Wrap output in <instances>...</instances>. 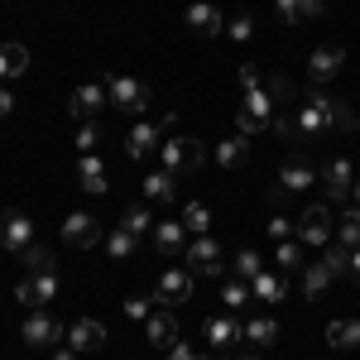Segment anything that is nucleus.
<instances>
[{
    "mask_svg": "<svg viewBox=\"0 0 360 360\" xmlns=\"http://www.w3.org/2000/svg\"><path fill=\"white\" fill-rule=\"evenodd\" d=\"M312 183H317V164L307 159V149H293V154L283 159V168H278V188H274V197L303 193V188H312Z\"/></svg>",
    "mask_w": 360,
    "mask_h": 360,
    "instance_id": "nucleus-6",
    "label": "nucleus"
},
{
    "mask_svg": "<svg viewBox=\"0 0 360 360\" xmlns=\"http://www.w3.org/2000/svg\"><path fill=\"white\" fill-rule=\"evenodd\" d=\"M101 106H111V96H106V82H82L72 91V101H68V111L77 115V120H91V115L101 111Z\"/></svg>",
    "mask_w": 360,
    "mask_h": 360,
    "instance_id": "nucleus-16",
    "label": "nucleus"
},
{
    "mask_svg": "<svg viewBox=\"0 0 360 360\" xmlns=\"http://www.w3.org/2000/svg\"><path fill=\"white\" fill-rule=\"evenodd\" d=\"M231 269H236V278H259L264 274V255H255V250H240V255H236V259H231Z\"/></svg>",
    "mask_w": 360,
    "mask_h": 360,
    "instance_id": "nucleus-31",
    "label": "nucleus"
},
{
    "mask_svg": "<svg viewBox=\"0 0 360 360\" xmlns=\"http://www.w3.org/2000/svg\"><path fill=\"white\" fill-rule=\"evenodd\" d=\"M106 96H111L115 111H125V115L149 111V86L135 82V77H125V72H111V77H106Z\"/></svg>",
    "mask_w": 360,
    "mask_h": 360,
    "instance_id": "nucleus-5",
    "label": "nucleus"
},
{
    "mask_svg": "<svg viewBox=\"0 0 360 360\" xmlns=\"http://www.w3.org/2000/svg\"><path fill=\"white\" fill-rule=\"evenodd\" d=\"M356 164L346 159V154H332L327 164L317 168V183H322V193H327V207H336V202H346L351 197V188H356Z\"/></svg>",
    "mask_w": 360,
    "mask_h": 360,
    "instance_id": "nucleus-2",
    "label": "nucleus"
},
{
    "mask_svg": "<svg viewBox=\"0 0 360 360\" xmlns=\"http://www.w3.org/2000/svg\"><path fill=\"white\" fill-rule=\"evenodd\" d=\"M221 303H226V312H240L245 303H255V298H250V283H245V278H231V283H221Z\"/></svg>",
    "mask_w": 360,
    "mask_h": 360,
    "instance_id": "nucleus-32",
    "label": "nucleus"
},
{
    "mask_svg": "<svg viewBox=\"0 0 360 360\" xmlns=\"http://www.w3.org/2000/svg\"><path fill=\"white\" fill-rule=\"evenodd\" d=\"M0 245L15 250V255L25 245H34V221H29L25 212H0Z\"/></svg>",
    "mask_w": 360,
    "mask_h": 360,
    "instance_id": "nucleus-12",
    "label": "nucleus"
},
{
    "mask_svg": "<svg viewBox=\"0 0 360 360\" xmlns=\"http://www.w3.org/2000/svg\"><path fill=\"white\" fill-rule=\"evenodd\" d=\"M336 236H341V245H346V250H360V207H351V212L336 221Z\"/></svg>",
    "mask_w": 360,
    "mask_h": 360,
    "instance_id": "nucleus-35",
    "label": "nucleus"
},
{
    "mask_svg": "<svg viewBox=\"0 0 360 360\" xmlns=\"http://www.w3.org/2000/svg\"><path fill=\"white\" fill-rule=\"evenodd\" d=\"M274 130L293 149H307V144H317L322 135H332V130H356V111L332 96V91H312L298 101V111L293 115H274Z\"/></svg>",
    "mask_w": 360,
    "mask_h": 360,
    "instance_id": "nucleus-1",
    "label": "nucleus"
},
{
    "mask_svg": "<svg viewBox=\"0 0 360 360\" xmlns=\"http://www.w3.org/2000/svg\"><path fill=\"white\" fill-rule=\"evenodd\" d=\"M264 231H269V240H293V236H298V221L274 217V221H264Z\"/></svg>",
    "mask_w": 360,
    "mask_h": 360,
    "instance_id": "nucleus-43",
    "label": "nucleus"
},
{
    "mask_svg": "<svg viewBox=\"0 0 360 360\" xmlns=\"http://www.w3.org/2000/svg\"><path fill=\"white\" fill-rule=\"evenodd\" d=\"M183 269L193 278H221L226 274V259H221V245L212 240V236H197V240H188V250H183Z\"/></svg>",
    "mask_w": 360,
    "mask_h": 360,
    "instance_id": "nucleus-4",
    "label": "nucleus"
},
{
    "mask_svg": "<svg viewBox=\"0 0 360 360\" xmlns=\"http://www.w3.org/2000/svg\"><path fill=\"white\" fill-rule=\"evenodd\" d=\"M278 336H283V327H278L274 317H250L245 322V341L259 346V351H264V346H278Z\"/></svg>",
    "mask_w": 360,
    "mask_h": 360,
    "instance_id": "nucleus-25",
    "label": "nucleus"
},
{
    "mask_svg": "<svg viewBox=\"0 0 360 360\" xmlns=\"http://www.w3.org/2000/svg\"><path fill=\"white\" fill-rule=\"evenodd\" d=\"M77 183H82L86 193H106V188H111V183H106L101 154H82V159H77Z\"/></svg>",
    "mask_w": 360,
    "mask_h": 360,
    "instance_id": "nucleus-22",
    "label": "nucleus"
},
{
    "mask_svg": "<svg viewBox=\"0 0 360 360\" xmlns=\"http://www.w3.org/2000/svg\"><path fill=\"white\" fill-rule=\"evenodd\" d=\"M351 274L360 278V250H351Z\"/></svg>",
    "mask_w": 360,
    "mask_h": 360,
    "instance_id": "nucleus-50",
    "label": "nucleus"
},
{
    "mask_svg": "<svg viewBox=\"0 0 360 360\" xmlns=\"http://www.w3.org/2000/svg\"><path fill=\"white\" fill-rule=\"evenodd\" d=\"M144 336H149V346L168 351V346L178 341V317H173L168 307H154V312H149V322H144Z\"/></svg>",
    "mask_w": 360,
    "mask_h": 360,
    "instance_id": "nucleus-19",
    "label": "nucleus"
},
{
    "mask_svg": "<svg viewBox=\"0 0 360 360\" xmlns=\"http://www.w3.org/2000/svg\"><path fill=\"white\" fill-rule=\"evenodd\" d=\"M154 298H159V307L188 303V298H193V274H188V269H164L159 288H154Z\"/></svg>",
    "mask_w": 360,
    "mask_h": 360,
    "instance_id": "nucleus-13",
    "label": "nucleus"
},
{
    "mask_svg": "<svg viewBox=\"0 0 360 360\" xmlns=\"http://www.w3.org/2000/svg\"><path fill=\"white\" fill-rule=\"evenodd\" d=\"M264 91H269V101H274V106L298 101V82H293V77H283V72H269V77H264Z\"/></svg>",
    "mask_w": 360,
    "mask_h": 360,
    "instance_id": "nucleus-29",
    "label": "nucleus"
},
{
    "mask_svg": "<svg viewBox=\"0 0 360 360\" xmlns=\"http://www.w3.org/2000/svg\"><path fill=\"white\" fill-rule=\"evenodd\" d=\"M202 332H207V341H212L217 351H226V346L245 341V322H240L236 312H221V317H207V322H202Z\"/></svg>",
    "mask_w": 360,
    "mask_h": 360,
    "instance_id": "nucleus-11",
    "label": "nucleus"
},
{
    "mask_svg": "<svg viewBox=\"0 0 360 360\" xmlns=\"http://www.w3.org/2000/svg\"><path fill=\"white\" fill-rule=\"evenodd\" d=\"M264 77H269V72H264L259 63H240V68H236V82L245 86V91H255V86H264Z\"/></svg>",
    "mask_w": 360,
    "mask_h": 360,
    "instance_id": "nucleus-40",
    "label": "nucleus"
},
{
    "mask_svg": "<svg viewBox=\"0 0 360 360\" xmlns=\"http://www.w3.org/2000/svg\"><path fill=\"white\" fill-rule=\"evenodd\" d=\"M20 259H25L34 274H58V269H53V255H49L44 245H25V250H20Z\"/></svg>",
    "mask_w": 360,
    "mask_h": 360,
    "instance_id": "nucleus-37",
    "label": "nucleus"
},
{
    "mask_svg": "<svg viewBox=\"0 0 360 360\" xmlns=\"http://www.w3.org/2000/svg\"><path fill=\"white\" fill-rule=\"evenodd\" d=\"M53 298H58V274H34L25 283H15V303L29 307V312H44Z\"/></svg>",
    "mask_w": 360,
    "mask_h": 360,
    "instance_id": "nucleus-10",
    "label": "nucleus"
},
{
    "mask_svg": "<svg viewBox=\"0 0 360 360\" xmlns=\"http://www.w3.org/2000/svg\"><path fill=\"white\" fill-rule=\"evenodd\" d=\"M188 29L197 39H217V34H226V20L212 0H197V5H188Z\"/></svg>",
    "mask_w": 360,
    "mask_h": 360,
    "instance_id": "nucleus-15",
    "label": "nucleus"
},
{
    "mask_svg": "<svg viewBox=\"0 0 360 360\" xmlns=\"http://www.w3.org/2000/svg\"><path fill=\"white\" fill-rule=\"evenodd\" d=\"M120 226H125V231H135V236H144V231H154V217H149V207L139 202V207H130V212L120 217Z\"/></svg>",
    "mask_w": 360,
    "mask_h": 360,
    "instance_id": "nucleus-39",
    "label": "nucleus"
},
{
    "mask_svg": "<svg viewBox=\"0 0 360 360\" xmlns=\"http://www.w3.org/2000/svg\"><path fill=\"white\" fill-rule=\"evenodd\" d=\"M226 34H231L236 44H245L250 34H255V20H250V15H240V20H231V25H226Z\"/></svg>",
    "mask_w": 360,
    "mask_h": 360,
    "instance_id": "nucleus-44",
    "label": "nucleus"
},
{
    "mask_svg": "<svg viewBox=\"0 0 360 360\" xmlns=\"http://www.w3.org/2000/svg\"><path fill=\"white\" fill-rule=\"evenodd\" d=\"M278 5V20L283 25H303V10H298V0H274Z\"/></svg>",
    "mask_w": 360,
    "mask_h": 360,
    "instance_id": "nucleus-45",
    "label": "nucleus"
},
{
    "mask_svg": "<svg viewBox=\"0 0 360 360\" xmlns=\"http://www.w3.org/2000/svg\"><path fill=\"white\" fill-rule=\"evenodd\" d=\"M178 173H168V168H159V173H149L144 178V202H173L178 197V183H173Z\"/></svg>",
    "mask_w": 360,
    "mask_h": 360,
    "instance_id": "nucleus-26",
    "label": "nucleus"
},
{
    "mask_svg": "<svg viewBox=\"0 0 360 360\" xmlns=\"http://www.w3.org/2000/svg\"><path fill=\"white\" fill-rule=\"evenodd\" d=\"M240 111H250V115H259V120H274V101H269V91H264V86H255V91H245V106H240Z\"/></svg>",
    "mask_w": 360,
    "mask_h": 360,
    "instance_id": "nucleus-36",
    "label": "nucleus"
},
{
    "mask_svg": "<svg viewBox=\"0 0 360 360\" xmlns=\"http://www.w3.org/2000/svg\"><path fill=\"white\" fill-rule=\"evenodd\" d=\"M20 336H25V346L53 351V346H63V341H68V327L58 322L53 312H29V317H25V327H20Z\"/></svg>",
    "mask_w": 360,
    "mask_h": 360,
    "instance_id": "nucleus-7",
    "label": "nucleus"
},
{
    "mask_svg": "<svg viewBox=\"0 0 360 360\" xmlns=\"http://www.w3.org/2000/svg\"><path fill=\"white\" fill-rule=\"evenodd\" d=\"M236 125H240V135H264V130H274V120H259V115H250V111H236Z\"/></svg>",
    "mask_w": 360,
    "mask_h": 360,
    "instance_id": "nucleus-41",
    "label": "nucleus"
},
{
    "mask_svg": "<svg viewBox=\"0 0 360 360\" xmlns=\"http://www.w3.org/2000/svg\"><path fill=\"white\" fill-rule=\"evenodd\" d=\"M96 144H101L96 120H82V130H77V149H82V154H96Z\"/></svg>",
    "mask_w": 360,
    "mask_h": 360,
    "instance_id": "nucleus-42",
    "label": "nucleus"
},
{
    "mask_svg": "<svg viewBox=\"0 0 360 360\" xmlns=\"http://www.w3.org/2000/svg\"><path fill=\"white\" fill-rule=\"evenodd\" d=\"M298 10H303V20H317L327 10V0H298Z\"/></svg>",
    "mask_w": 360,
    "mask_h": 360,
    "instance_id": "nucleus-47",
    "label": "nucleus"
},
{
    "mask_svg": "<svg viewBox=\"0 0 360 360\" xmlns=\"http://www.w3.org/2000/svg\"><path fill=\"white\" fill-rule=\"evenodd\" d=\"M240 360H259V351H245V356H240Z\"/></svg>",
    "mask_w": 360,
    "mask_h": 360,
    "instance_id": "nucleus-52",
    "label": "nucleus"
},
{
    "mask_svg": "<svg viewBox=\"0 0 360 360\" xmlns=\"http://www.w3.org/2000/svg\"><path fill=\"white\" fill-rule=\"evenodd\" d=\"M154 303H159L154 293H135V298H125V317H130V322H149Z\"/></svg>",
    "mask_w": 360,
    "mask_h": 360,
    "instance_id": "nucleus-38",
    "label": "nucleus"
},
{
    "mask_svg": "<svg viewBox=\"0 0 360 360\" xmlns=\"http://www.w3.org/2000/svg\"><path fill=\"white\" fill-rule=\"evenodd\" d=\"M327 346H332V351H356L360 346V317L332 322V327H327Z\"/></svg>",
    "mask_w": 360,
    "mask_h": 360,
    "instance_id": "nucleus-28",
    "label": "nucleus"
},
{
    "mask_svg": "<svg viewBox=\"0 0 360 360\" xmlns=\"http://www.w3.org/2000/svg\"><path fill=\"white\" fill-rule=\"evenodd\" d=\"M63 240H68L72 250H91L96 240H101V226L91 221L86 212H72V217L63 221Z\"/></svg>",
    "mask_w": 360,
    "mask_h": 360,
    "instance_id": "nucleus-17",
    "label": "nucleus"
},
{
    "mask_svg": "<svg viewBox=\"0 0 360 360\" xmlns=\"http://www.w3.org/2000/svg\"><path fill=\"white\" fill-rule=\"evenodd\" d=\"M53 360H77V351L72 346H53Z\"/></svg>",
    "mask_w": 360,
    "mask_h": 360,
    "instance_id": "nucleus-49",
    "label": "nucleus"
},
{
    "mask_svg": "<svg viewBox=\"0 0 360 360\" xmlns=\"http://www.w3.org/2000/svg\"><path fill=\"white\" fill-rule=\"evenodd\" d=\"M15 111V96H10V86H0V120Z\"/></svg>",
    "mask_w": 360,
    "mask_h": 360,
    "instance_id": "nucleus-48",
    "label": "nucleus"
},
{
    "mask_svg": "<svg viewBox=\"0 0 360 360\" xmlns=\"http://www.w3.org/2000/svg\"><path fill=\"white\" fill-rule=\"evenodd\" d=\"M159 159H164L168 173H193L202 159H207V144L193 135H168L164 144H159Z\"/></svg>",
    "mask_w": 360,
    "mask_h": 360,
    "instance_id": "nucleus-3",
    "label": "nucleus"
},
{
    "mask_svg": "<svg viewBox=\"0 0 360 360\" xmlns=\"http://www.w3.org/2000/svg\"><path fill=\"white\" fill-rule=\"evenodd\" d=\"M183 226H188L193 236H207V226H212V207H207V202H188V207H183Z\"/></svg>",
    "mask_w": 360,
    "mask_h": 360,
    "instance_id": "nucleus-33",
    "label": "nucleus"
},
{
    "mask_svg": "<svg viewBox=\"0 0 360 360\" xmlns=\"http://www.w3.org/2000/svg\"><path fill=\"white\" fill-rule=\"evenodd\" d=\"M217 164L231 168V173H236V168H245V164H250V135L221 139V144H217Z\"/></svg>",
    "mask_w": 360,
    "mask_h": 360,
    "instance_id": "nucleus-23",
    "label": "nucleus"
},
{
    "mask_svg": "<svg viewBox=\"0 0 360 360\" xmlns=\"http://www.w3.org/2000/svg\"><path fill=\"white\" fill-rule=\"evenodd\" d=\"M25 68H29V49L25 44H0V82L20 77Z\"/></svg>",
    "mask_w": 360,
    "mask_h": 360,
    "instance_id": "nucleus-27",
    "label": "nucleus"
},
{
    "mask_svg": "<svg viewBox=\"0 0 360 360\" xmlns=\"http://www.w3.org/2000/svg\"><path fill=\"white\" fill-rule=\"evenodd\" d=\"M149 236H154V250L159 255H183L188 250V226L183 221H154Z\"/></svg>",
    "mask_w": 360,
    "mask_h": 360,
    "instance_id": "nucleus-21",
    "label": "nucleus"
},
{
    "mask_svg": "<svg viewBox=\"0 0 360 360\" xmlns=\"http://www.w3.org/2000/svg\"><path fill=\"white\" fill-rule=\"evenodd\" d=\"M168 360H197L193 341H173V346H168Z\"/></svg>",
    "mask_w": 360,
    "mask_h": 360,
    "instance_id": "nucleus-46",
    "label": "nucleus"
},
{
    "mask_svg": "<svg viewBox=\"0 0 360 360\" xmlns=\"http://www.w3.org/2000/svg\"><path fill=\"white\" fill-rule=\"evenodd\" d=\"M250 298H255V303H283V298H288V274H283V269H264V274L259 278H250Z\"/></svg>",
    "mask_w": 360,
    "mask_h": 360,
    "instance_id": "nucleus-20",
    "label": "nucleus"
},
{
    "mask_svg": "<svg viewBox=\"0 0 360 360\" xmlns=\"http://www.w3.org/2000/svg\"><path fill=\"white\" fill-rule=\"evenodd\" d=\"M135 250H139V236L125 231V226H115L111 236H106V255H111V259H130Z\"/></svg>",
    "mask_w": 360,
    "mask_h": 360,
    "instance_id": "nucleus-30",
    "label": "nucleus"
},
{
    "mask_svg": "<svg viewBox=\"0 0 360 360\" xmlns=\"http://www.w3.org/2000/svg\"><path fill=\"white\" fill-rule=\"evenodd\" d=\"M332 283H336V274L327 269V259H312V264L303 269V298H322Z\"/></svg>",
    "mask_w": 360,
    "mask_h": 360,
    "instance_id": "nucleus-24",
    "label": "nucleus"
},
{
    "mask_svg": "<svg viewBox=\"0 0 360 360\" xmlns=\"http://www.w3.org/2000/svg\"><path fill=\"white\" fill-rule=\"evenodd\" d=\"M351 202H356V207H360V178H356V188H351Z\"/></svg>",
    "mask_w": 360,
    "mask_h": 360,
    "instance_id": "nucleus-51",
    "label": "nucleus"
},
{
    "mask_svg": "<svg viewBox=\"0 0 360 360\" xmlns=\"http://www.w3.org/2000/svg\"><path fill=\"white\" fill-rule=\"evenodd\" d=\"M274 264L288 274V269H298L303 264V240L293 236V240H278V250H274Z\"/></svg>",
    "mask_w": 360,
    "mask_h": 360,
    "instance_id": "nucleus-34",
    "label": "nucleus"
},
{
    "mask_svg": "<svg viewBox=\"0 0 360 360\" xmlns=\"http://www.w3.org/2000/svg\"><path fill=\"white\" fill-rule=\"evenodd\" d=\"M68 346H72L77 356H86V351H101V346H106V327H101L96 317H77V322L68 327Z\"/></svg>",
    "mask_w": 360,
    "mask_h": 360,
    "instance_id": "nucleus-14",
    "label": "nucleus"
},
{
    "mask_svg": "<svg viewBox=\"0 0 360 360\" xmlns=\"http://www.w3.org/2000/svg\"><path fill=\"white\" fill-rule=\"evenodd\" d=\"M332 236H336V217H332V207H327V202L307 207L303 221H298V240H303V245L327 250V245H332Z\"/></svg>",
    "mask_w": 360,
    "mask_h": 360,
    "instance_id": "nucleus-8",
    "label": "nucleus"
},
{
    "mask_svg": "<svg viewBox=\"0 0 360 360\" xmlns=\"http://www.w3.org/2000/svg\"><path fill=\"white\" fill-rule=\"evenodd\" d=\"M159 139H168L164 120H139V125H130V135H125V159H130V164L149 159V154L159 149Z\"/></svg>",
    "mask_w": 360,
    "mask_h": 360,
    "instance_id": "nucleus-9",
    "label": "nucleus"
},
{
    "mask_svg": "<svg viewBox=\"0 0 360 360\" xmlns=\"http://www.w3.org/2000/svg\"><path fill=\"white\" fill-rule=\"evenodd\" d=\"M341 63H346V49H336V44H327V49H317V53L307 58V77L322 86V82H332L336 72H341Z\"/></svg>",
    "mask_w": 360,
    "mask_h": 360,
    "instance_id": "nucleus-18",
    "label": "nucleus"
}]
</instances>
